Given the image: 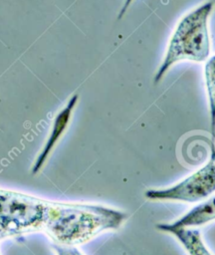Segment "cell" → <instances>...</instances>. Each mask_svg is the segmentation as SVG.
<instances>
[{"label": "cell", "mask_w": 215, "mask_h": 255, "mask_svg": "<svg viewBox=\"0 0 215 255\" xmlns=\"http://www.w3.org/2000/svg\"><path fill=\"white\" fill-rule=\"evenodd\" d=\"M127 213L100 204L52 201L43 230L55 244H84L104 231L117 230L127 219Z\"/></svg>", "instance_id": "1"}, {"label": "cell", "mask_w": 215, "mask_h": 255, "mask_svg": "<svg viewBox=\"0 0 215 255\" xmlns=\"http://www.w3.org/2000/svg\"><path fill=\"white\" fill-rule=\"evenodd\" d=\"M214 3L206 2L185 15L176 26L168 47L155 76L157 84L175 63L182 60L194 62L205 61L210 54L208 19Z\"/></svg>", "instance_id": "2"}, {"label": "cell", "mask_w": 215, "mask_h": 255, "mask_svg": "<svg viewBox=\"0 0 215 255\" xmlns=\"http://www.w3.org/2000/svg\"><path fill=\"white\" fill-rule=\"evenodd\" d=\"M52 201L0 188V239L42 231Z\"/></svg>", "instance_id": "3"}, {"label": "cell", "mask_w": 215, "mask_h": 255, "mask_svg": "<svg viewBox=\"0 0 215 255\" xmlns=\"http://www.w3.org/2000/svg\"><path fill=\"white\" fill-rule=\"evenodd\" d=\"M215 190V144L211 143L208 163L173 186L162 189H148L144 196L150 200H176L196 202L207 198Z\"/></svg>", "instance_id": "4"}, {"label": "cell", "mask_w": 215, "mask_h": 255, "mask_svg": "<svg viewBox=\"0 0 215 255\" xmlns=\"http://www.w3.org/2000/svg\"><path fill=\"white\" fill-rule=\"evenodd\" d=\"M79 95L75 94L73 95L70 100L68 101L67 105L56 115L52 128L50 130L49 136L41 150V152L38 154L33 167H32V174H37L40 172V170L43 168L45 163L47 162L48 158L50 157L52 151L56 147L57 143L62 138L63 134L66 132V129L70 124L73 112L75 110V107L78 103Z\"/></svg>", "instance_id": "5"}, {"label": "cell", "mask_w": 215, "mask_h": 255, "mask_svg": "<svg viewBox=\"0 0 215 255\" xmlns=\"http://www.w3.org/2000/svg\"><path fill=\"white\" fill-rule=\"evenodd\" d=\"M156 227L162 232L174 235L189 255H211L203 244L198 230L190 227H174L171 224H158Z\"/></svg>", "instance_id": "6"}, {"label": "cell", "mask_w": 215, "mask_h": 255, "mask_svg": "<svg viewBox=\"0 0 215 255\" xmlns=\"http://www.w3.org/2000/svg\"><path fill=\"white\" fill-rule=\"evenodd\" d=\"M205 84L209 101L210 121H211V132L213 137L215 136V56L211 57L204 69Z\"/></svg>", "instance_id": "7"}, {"label": "cell", "mask_w": 215, "mask_h": 255, "mask_svg": "<svg viewBox=\"0 0 215 255\" xmlns=\"http://www.w3.org/2000/svg\"><path fill=\"white\" fill-rule=\"evenodd\" d=\"M52 247L56 255H84L77 247L74 246H63L53 243Z\"/></svg>", "instance_id": "8"}, {"label": "cell", "mask_w": 215, "mask_h": 255, "mask_svg": "<svg viewBox=\"0 0 215 255\" xmlns=\"http://www.w3.org/2000/svg\"><path fill=\"white\" fill-rule=\"evenodd\" d=\"M132 2H133V0H124V3H123V5H122V7H121V9H120V11H119V13H118V16H117V19H118V20L122 18V16L125 14L126 10L128 9V7L130 6V4H131Z\"/></svg>", "instance_id": "9"}]
</instances>
